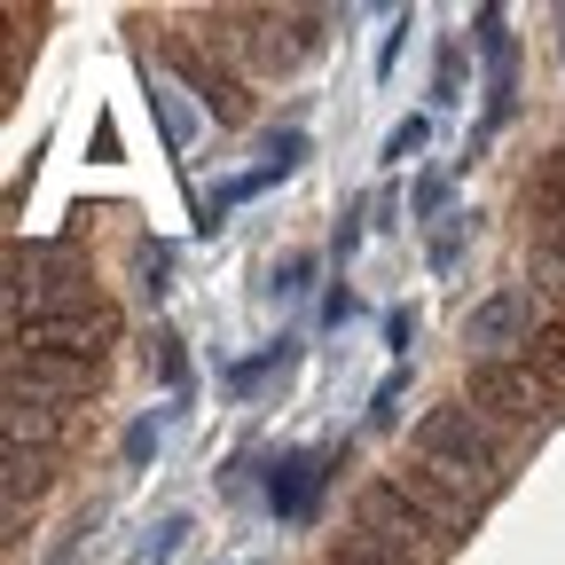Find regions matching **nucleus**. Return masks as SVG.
Listing matches in <instances>:
<instances>
[{"label":"nucleus","mask_w":565,"mask_h":565,"mask_svg":"<svg viewBox=\"0 0 565 565\" xmlns=\"http://www.w3.org/2000/svg\"><path fill=\"white\" fill-rule=\"evenodd\" d=\"M408 463H424V471H440L448 487H463L479 511H494V494L511 487V440L494 433V424H487L463 393L416 416V448H408Z\"/></svg>","instance_id":"nucleus-1"},{"label":"nucleus","mask_w":565,"mask_h":565,"mask_svg":"<svg viewBox=\"0 0 565 565\" xmlns=\"http://www.w3.org/2000/svg\"><path fill=\"white\" fill-rule=\"evenodd\" d=\"M87 307H103V282L71 244H9V338Z\"/></svg>","instance_id":"nucleus-2"},{"label":"nucleus","mask_w":565,"mask_h":565,"mask_svg":"<svg viewBox=\"0 0 565 565\" xmlns=\"http://www.w3.org/2000/svg\"><path fill=\"white\" fill-rule=\"evenodd\" d=\"M463 401H471L511 448H534V440H550L557 424H565V393H550L526 362H471Z\"/></svg>","instance_id":"nucleus-3"},{"label":"nucleus","mask_w":565,"mask_h":565,"mask_svg":"<svg viewBox=\"0 0 565 565\" xmlns=\"http://www.w3.org/2000/svg\"><path fill=\"white\" fill-rule=\"evenodd\" d=\"M166 71L181 79V95H196L221 126H244L252 118V79H244L221 47H204L196 32H166Z\"/></svg>","instance_id":"nucleus-4"},{"label":"nucleus","mask_w":565,"mask_h":565,"mask_svg":"<svg viewBox=\"0 0 565 565\" xmlns=\"http://www.w3.org/2000/svg\"><path fill=\"white\" fill-rule=\"evenodd\" d=\"M542 330V307H534V282H503V291H487L471 315H463V345L471 362H519Z\"/></svg>","instance_id":"nucleus-5"},{"label":"nucleus","mask_w":565,"mask_h":565,"mask_svg":"<svg viewBox=\"0 0 565 565\" xmlns=\"http://www.w3.org/2000/svg\"><path fill=\"white\" fill-rule=\"evenodd\" d=\"M345 526H362L370 542H385V550H393V557H408V565H448V542H440L433 526H424V519L401 503V494H393L385 479H370L362 494H353Z\"/></svg>","instance_id":"nucleus-6"},{"label":"nucleus","mask_w":565,"mask_h":565,"mask_svg":"<svg viewBox=\"0 0 565 565\" xmlns=\"http://www.w3.org/2000/svg\"><path fill=\"white\" fill-rule=\"evenodd\" d=\"M118 307H87V315H63V322H40V330H17L9 353H55V362H87V370H110V345H118Z\"/></svg>","instance_id":"nucleus-7"},{"label":"nucleus","mask_w":565,"mask_h":565,"mask_svg":"<svg viewBox=\"0 0 565 565\" xmlns=\"http://www.w3.org/2000/svg\"><path fill=\"white\" fill-rule=\"evenodd\" d=\"M385 487H393L401 503H408L424 526H433L448 550H456V542H471V534H479V519H487V511L471 503L463 487H448L440 471H424V463H401V471H385Z\"/></svg>","instance_id":"nucleus-8"},{"label":"nucleus","mask_w":565,"mask_h":565,"mask_svg":"<svg viewBox=\"0 0 565 565\" xmlns=\"http://www.w3.org/2000/svg\"><path fill=\"white\" fill-rule=\"evenodd\" d=\"M9 393L55 401V408H87V401L103 393V370H87V362H55V353H9Z\"/></svg>","instance_id":"nucleus-9"},{"label":"nucleus","mask_w":565,"mask_h":565,"mask_svg":"<svg viewBox=\"0 0 565 565\" xmlns=\"http://www.w3.org/2000/svg\"><path fill=\"white\" fill-rule=\"evenodd\" d=\"M519 212H526L534 244H565V150H557V141L519 173Z\"/></svg>","instance_id":"nucleus-10"},{"label":"nucleus","mask_w":565,"mask_h":565,"mask_svg":"<svg viewBox=\"0 0 565 565\" xmlns=\"http://www.w3.org/2000/svg\"><path fill=\"white\" fill-rule=\"evenodd\" d=\"M0 424H9V448H47V456H63V440L87 424V408H55V401H24V393H9Z\"/></svg>","instance_id":"nucleus-11"},{"label":"nucleus","mask_w":565,"mask_h":565,"mask_svg":"<svg viewBox=\"0 0 565 565\" xmlns=\"http://www.w3.org/2000/svg\"><path fill=\"white\" fill-rule=\"evenodd\" d=\"M322 487H330V456L299 448V456H282V463L267 471V511H275V519H307Z\"/></svg>","instance_id":"nucleus-12"},{"label":"nucleus","mask_w":565,"mask_h":565,"mask_svg":"<svg viewBox=\"0 0 565 565\" xmlns=\"http://www.w3.org/2000/svg\"><path fill=\"white\" fill-rule=\"evenodd\" d=\"M55 471H63V456H47V448H9V456H0V487H9V511H32L40 494L55 487Z\"/></svg>","instance_id":"nucleus-13"},{"label":"nucleus","mask_w":565,"mask_h":565,"mask_svg":"<svg viewBox=\"0 0 565 565\" xmlns=\"http://www.w3.org/2000/svg\"><path fill=\"white\" fill-rule=\"evenodd\" d=\"M519 362H526L550 393H565V315H542V330H534V345L519 353Z\"/></svg>","instance_id":"nucleus-14"},{"label":"nucleus","mask_w":565,"mask_h":565,"mask_svg":"<svg viewBox=\"0 0 565 565\" xmlns=\"http://www.w3.org/2000/svg\"><path fill=\"white\" fill-rule=\"evenodd\" d=\"M322 565H408V557H393L385 542H370L362 526H338L330 534V550H322Z\"/></svg>","instance_id":"nucleus-15"},{"label":"nucleus","mask_w":565,"mask_h":565,"mask_svg":"<svg viewBox=\"0 0 565 565\" xmlns=\"http://www.w3.org/2000/svg\"><path fill=\"white\" fill-rule=\"evenodd\" d=\"M526 275H534V291L550 299V315H565V244H534Z\"/></svg>","instance_id":"nucleus-16"},{"label":"nucleus","mask_w":565,"mask_h":565,"mask_svg":"<svg viewBox=\"0 0 565 565\" xmlns=\"http://www.w3.org/2000/svg\"><path fill=\"white\" fill-rule=\"evenodd\" d=\"M282 362H291V338H275V353H252V362H236V370H228V385H236V393H252V385H267Z\"/></svg>","instance_id":"nucleus-17"},{"label":"nucleus","mask_w":565,"mask_h":565,"mask_svg":"<svg viewBox=\"0 0 565 565\" xmlns=\"http://www.w3.org/2000/svg\"><path fill=\"white\" fill-rule=\"evenodd\" d=\"M463 71H471V63H463V47H440V71H433V103H456V95H463Z\"/></svg>","instance_id":"nucleus-18"},{"label":"nucleus","mask_w":565,"mask_h":565,"mask_svg":"<svg viewBox=\"0 0 565 565\" xmlns=\"http://www.w3.org/2000/svg\"><path fill=\"white\" fill-rule=\"evenodd\" d=\"M150 345H158V377H166V385H189V353H181V338H173V330H158Z\"/></svg>","instance_id":"nucleus-19"},{"label":"nucleus","mask_w":565,"mask_h":565,"mask_svg":"<svg viewBox=\"0 0 565 565\" xmlns=\"http://www.w3.org/2000/svg\"><path fill=\"white\" fill-rule=\"evenodd\" d=\"M158 126H166V141H173V150L189 141V110H181V87H158Z\"/></svg>","instance_id":"nucleus-20"},{"label":"nucleus","mask_w":565,"mask_h":565,"mask_svg":"<svg viewBox=\"0 0 565 565\" xmlns=\"http://www.w3.org/2000/svg\"><path fill=\"white\" fill-rule=\"evenodd\" d=\"M448 181H456V173H448V166H433V173L416 181V196H408V204H416V212H440V204H448Z\"/></svg>","instance_id":"nucleus-21"},{"label":"nucleus","mask_w":565,"mask_h":565,"mask_svg":"<svg viewBox=\"0 0 565 565\" xmlns=\"http://www.w3.org/2000/svg\"><path fill=\"white\" fill-rule=\"evenodd\" d=\"M307 275H315V259H307V252H291V259L275 267V282H267V291H275V299H291L299 282H307Z\"/></svg>","instance_id":"nucleus-22"},{"label":"nucleus","mask_w":565,"mask_h":565,"mask_svg":"<svg viewBox=\"0 0 565 565\" xmlns=\"http://www.w3.org/2000/svg\"><path fill=\"white\" fill-rule=\"evenodd\" d=\"M456 259H463V221L456 228H433V275H448Z\"/></svg>","instance_id":"nucleus-23"},{"label":"nucleus","mask_w":565,"mask_h":565,"mask_svg":"<svg viewBox=\"0 0 565 565\" xmlns=\"http://www.w3.org/2000/svg\"><path fill=\"white\" fill-rule=\"evenodd\" d=\"M424 134H433L424 118H401V126H393V141H385V158H416V150H424Z\"/></svg>","instance_id":"nucleus-24"},{"label":"nucleus","mask_w":565,"mask_h":565,"mask_svg":"<svg viewBox=\"0 0 565 565\" xmlns=\"http://www.w3.org/2000/svg\"><path fill=\"white\" fill-rule=\"evenodd\" d=\"M150 448H158V424H134V433H126V456L150 463Z\"/></svg>","instance_id":"nucleus-25"},{"label":"nucleus","mask_w":565,"mask_h":565,"mask_svg":"<svg viewBox=\"0 0 565 565\" xmlns=\"http://www.w3.org/2000/svg\"><path fill=\"white\" fill-rule=\"evenodd\" d=\"M408 330H416V315H408V307H393V315H385V345H408Z\"/></svg>","instance_id":"nucleus-26"},{"label":"nucleus","mask_w":565,"mask_h":565,"mask_svg":"<svg viewBox=\"0 0 565 565\" xmlns=\"http://www.w3.org/2000/svg\"><path fill=\"white\" fill-rule=\"evenodd\" d=\"M557 47H565V9H557Z\"/></svg>","instance_id":"nucleus-27"},{"label":"nucleus","mask_w":565,"mask_h":565,"mask_svg":"<svg viewBox=\"0 0 565 565\" xmlns=\"http://www.w3.org/2000/svg\"><path fill=\"white\" fill-rule=\"evenodd\" d=\"M557 150H565V134H557Z\"/></svg>","instance_id":"nucleus-28"}]
</instances>
